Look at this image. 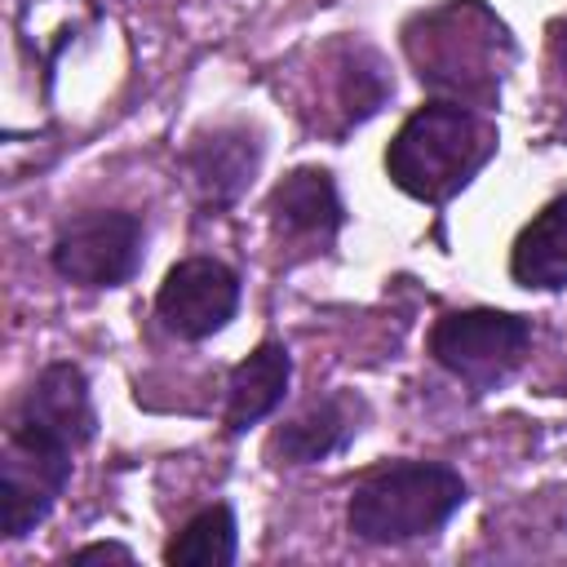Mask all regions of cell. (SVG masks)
Here are the masks:
<instances>
[{"mask_svg": "<svg viewBox=\"0 0 567 567\" xmlns=\"http://www.w3.org/2000/svg\"><path fill=\"white\" fill-rule=\"evenodd\" d=\"M496 151V128L461 102H430L403 120L385 151L399 190L425 204L452 199Z\"/></svg>", "mask_w": 567, "mask_h": 567, "instance_id": "6da1fadb", "label": "cell"}, {"mask_svg": "<svg viewBox=\"0 0 567 567\" xmlns=\"http://www.w3.org/2000/svg\"><path fill=\"white\" fill-rule=\"evenodd\" d=\"M408 58L421 84L465 102H492L509 58V31L478 0H447L408 27Z\"/></svg>", "mask_w": 567, "mask_h": 567, "instance_id": "7a4b0ae2", "label": "cell"}, {"mask_svg": "<svg viewBox=\"0 0 567 567\" xmlns=\"http://www.w3.org/2000/svg\"><path fill=\"white\" fill-rule=\"evenodd\" d=\"M465 505V483L456 470L434 461H394L363 474L350 492V532L372 545H399L439 532Z\"/></svg>", "mask_w": 567, "mask_h": 567, "instance_id": "3957f363", "label": "cell"}, {"mask_svg": "<svg viewBox=\"0 0 567 567\" xmlns=\"http://www.w3.org/2000/svg\"><path fill=\"white\" fill-rule=\"evenodd\" d=\"M532 323L505 310H456L430 332V354L470 390H496L527 354Z\"/></svg>", "mask_w": 567, "mask_h": 567, "instance_id": "277c9868", "label": "cell"}, {"mask_svg": "<svg viewBox=\"0 0 567 567\" xmlns=\"http://www.w3.org/2000/svg\"><path fill=\"white\" fill-rule=\"evenodd\" d=\"M142 261V217L137 213H84L53 244V270L80 288H115Z\"/></svg>", "mask_w": 567, "mask_h": 567, "instance_id": "5b68a950", "label": "cell"}, {"mask_svg": "<svg viewBox=\"0 0 567 567\" xmlns=\"http://www.w3.org/2000/svg\"><path fill=\"white\" fill-rule=\"evenodd\" d=\"M66 478H71V452L66 447H53V443L27 439V434H9L4 461H0V518H4V536L18 540L35 523H44L53 501L62 496Z\"/></svg>", "mask_w": 567, "mask_h": 567, "instance_id": "8992f818", "label": "cell"}, {"mask_svg": "<svg viewBox=\"0 0 567 567\" xmlns=\"http://www.w3.org/2000/svg\"><path fill=\"white\" fill-rule=\"evenodd\" d=\"M239 306V279L230 266L213 261V257H190L177 261L155 297V315L159 323L182 337V341H204L217 328H226V319Z\"/></svg>", "mask_w": 567, "mask_h": 567, "instance_id": "52a82bcc", "label": "cell"}, {"mask_svg": "<svg viewBox=\"0 0 567 567\" xmlns=\"http://www.w3.org/2000/svg\"><path fill=\"white\" fill-rule=\"evenodd\" d=\"M93 403H89V381L75 363H49L31 390L22 394L9 434H27V439H44L53 447H84L93 439Z\"/></svg>", "mask_w": 567, "mask_h": 567, "instance_id": "ba28073f", "label": "cell"}, {"mask_svg": "<svg viewBox=\"0 0 567 567\" xmlns=\"http://www.w3.org/2000/svg\"><path fill=\"white\" fill-rule=\"evenodd\" d=\"M257 164H261V142L252 128H213L204 133L190 151H186V173H190V186L195 195L208 204V208H226L235 204L252 177H257Z\"/></svg>", "mask_w": 567, "mask_h": 567, "instance_id": "9c48e42d", "label": "cell"}, {"mask_svg": "<svg viewBox=\"0 0 567 567\" xmlns=\"http://www.w3.org/2000/svg\"><path fill=\"white\" fill-rule=\"evenodd\" d=\"M359 416H363V403H359L354 394H328L323 403H315L310 412H301L297 421H288V425L270 439V452H275L284 465L323 461V456L341 452V447L359 434Z\"/></svg>", "mask_w": 567, "mask_h": 567, "instance_id": "30bf717a", "label": "cell"}, {"mask_svg": "<svg viewBox=\"0 0 567 567\" xmlns=\"http://www.w3.org/2000/svg\"><path fill=\"white\" fill-rule=\"evenodd\" d=\"M288 377H292L288 350L279 341H261L230 372V385H226V430L230 434H244L248 425H257L261 416H270L284 403Z\"/></svg>", "mask_w": 567, "mask_h": 567, "instance_id": "8fae6325", "label": "cell"}, {"mask_svg": "<svg viewBox=\"0 0 567 567\" xmlns=\"http://www.w3.org/2000/svg\"><path fill=\"white\" fill-rule=\"evenodd\" d=\"M509 275L523 288H567V195L549 199L514 239L509 252Z\"/></svg>", "mask_w": 567, "mask_h": 567, "instance_id": "7c38bea8", "label": "cell"}, {"mask_svg": "<svg viewBox=\"0 0 567 567\" xmlns=\"http://www.w3.org/2000/svg\"><path fill=\"white\" fill-rule=\"evenodd\" d=\"M270 213L292 235H332L341 226V199L328 168H292L270 190Z\"/></svg>", "mask_w": 567, "mask_h": 567, "instance_id": "4fadbf2b", "label": "cell"}, {"mask_svg": "<svg viewBox=\"0 0 567 567\" xmlns=\"http://www.w3.org/2000/svg\"><path fill=\"white\" fill-rule=\"evenodd\" d=\"M173 567H230L235 563V514L230 505L199 509L164 549Z\"/></svg>", "mask_w": 567, "mask_h": 567, "instance_id": "5bb4252c", "label": "cell"}, {"mask_svg": "<svg viewBox=\"0 0 567 567\" xmlns=\"http://www.w3.org/2000/svg\"><path fill=\"white\" fill-rule=\"evenodd\" d=\"M390 97V80L381 71V62L368 49H354L341 66H337V102H341V120L346 124H363L368 115L381 111V102Z\"/></svg>", "mask_w": 567, "mask_h": 567, "instance_id": "9a60e30c", "label": "cell"}, {"mask_svg": "<svg viewBox=\"0 0 567 567\" xmlns=\"http://www.w3.org/2000/svg\"><path fill=\"white\" fill-rule=\"evenodd\" d=\"M71 563H133V554L124 549V545H84V549H75L71 554Z\"/></svg>", "mask_w": 567, "mask_h": 567, "instance_id": "2e32d148", "label": "cell"}, {"mask_svg": "<svg viewBox=\"0 0 567 567\" xmlns=\"http://www.w3.org/2000/svg\"><path fill=\"white\" fill-rule=\"evenodd\" d=\"M554 62H558L563 75H567V27H554Z\"/></svg>", "mask_w": 567, "mask_h": 567, "instance_id": "e0dca14e", "label": "cell"}]
</instances>
